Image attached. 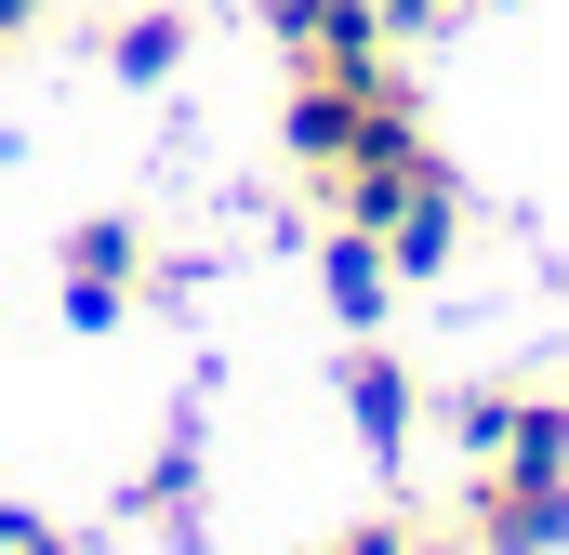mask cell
Segmentation results:
<instances>
[{"label": "cell", "mask_w": 569, "mask_h": 555, "mask_svg": "<svg viewBox=\"0 0 569 555\" xmlns=\"http://www.w3.org/2000/svg\"><path fill=\"white\" fill-rule=\"evenodd\" d=\"M557 543H569V463L490 450L463 476V555H557Z\"/></svg>", "instance_id": "cell-1"}, {"label": "cell", "mask_w": 569, "mask_h": 555, "mask_svg": "<svg viewBox=\"0 0 569 555\" xmlns=\"http://www.w3.org/2000/svg\"><path fill=\"white\" fill-rule=\"evenodd\" d=\"M266 40H279V67H318V80H385L398 67L385 0H266Z\"/></svg>", "instance_id": "cell-2"}, {"label": "cell", "mask_w": 569, "mask_h": 555, "mask_svg": "<svg viewBox=\"0 0 569 555\" xmlns=\"http://www.w3.org/2000/svg\"><path fill=\"white\" fill-rule=\"evenodd\" d=\"M53 278H67V317H80V331L133 317V304H146V225H133V212H93V225H67Z\"/></svg>", "instance_id": "cell-3"}, {"label": "cell", "mask_w": 569, "mask_h": 555, "mask_svg": "<svg viewBox=\"0 0 569 555\" xmlns=\"http://www.w3.org/2000/svg\"><path fill=\"white\" fill-rule=\"evenodd\" d=\"M331 384H345V423H358V450H371V463H398V450H411V423H425V384H411V357H385V344L358 331V357H345Z\"/></svg>", "instance_id": "cell-4"}, {"label": "cell", "mask_w": 569, "mask_h": 555, "mask_svg": "<svg viewBox=\"0 0 569 555\" xmlns=\"http://www.w3.org/2000/svg\"><path fill=\"white\" fill-rule=\"evenodd\" d=\"M463 450L490 463V450H530V463H569V397H463Z\"/></svg>", "instance_id": "cell-5"}, {"label": "cell", "mask_w": 569, "mask_h": 555, "mask_svg": "<svg viewBox=\"0 0 569 555\" xmlns=\"http://www.w3.org/2000/svg\"><path fill=\"white\" fill-rule=\"evenodd\" d=\"M186 40H199V27H186V0H146V13H120V27H107V80L159 93V80L186 67Z\"/></svg>", "instance_id": "cell-6"}, {"label": "cell", "mask_w": 569, "mask_h": 555, "mask_svg": "<svg viewBox=\"0 0 569 555\" xmlns=\"http://www.w3.org/2000/svg\"><path fill=\"white\" fill-rule=\"evenodd\" d=\"M385 304H398L385 239H371V225H331V317H345V331H385Z\"/></svg>", "instance_id": "cell-7"}, {"label": "cell", "mask_w": 569, "mask_h": 555, "mask_svg": "<svg viewBox=\"0 0 569 555\" xmlns=\"http://www.w3.org/2000/svg\"><path fill=\"white\" fill-rule=\"evenodd\" d=\"M450 239H463V199H450V185H425V199L385 225V265H398V278H437V265H450Z\"/></svg>", "instance_id": "cell-8"}, {"label": "cell", "mask_w": 569, "mask_h": 555, "mask_svg": "<svg viewBox=\"0 0 569 555\" xmlns=\"http://www.w3.org/2000/svg\"><path fill=\"white\" fill-rule=\"evenodd\" d=\"M186 490H199V450L172 436V450H159V476L133 490V516H159V529H172V516H186Z\"/></svg>", "instance_id": "cell-9"}, {"label": "cell", "mask_w": 569, "mask_h": 555, "mask_svg": "<svg viewBox=\"0 0 569 555\" xmlns=\"http://www.w3.org/2000/svg\"><path fill=\"white\" fill-rule=\"evenodd\" d=\"M318 555H425V543H411V516H358L345 543H318Z\"/></svg>", "instance_id": "cell-10"}, {"label": "cell", "mask_w": 569, "mask_h": 555, "mask_svg": "<svg viewBox=\"0 0 569 555\" xmlns=\"http://www.w3.org/2000/svg\"><path fill=\"white\" fill-rule=\"evenodd\" d=\"M463 13H477V0H385V27H398V40H437V27H463Z\"/></svg>", "instance_id": "cell-11"}, {"label": "cell", "mask_w": 569, "mask_h": 555, "mask_svg": "<svg viewBox=\"0 0 569 555\" xmlns=\"http://www.w3.org/2000/svg\"><path fill=\"white\" fill-rule=\"evenodd\" d=\"M0 555H67V543H53V529H40L27 503H0Z\"/></svg>", "instance_id": "cell-12"}, {"label": "cell", "mask_w": 569, "mask_h": 555, "mask_svg": "<svg viewBox=\"0 0 569 555\" xmlns=\"http://www.w3.org/2000/svg\"><path fill=\"white\" fill-rule=\"evenodd\" d=\"M40 13H53V0H0V40H27V27H40Z\"/></svg>", "instance_id": "cell-13"}]
</instances>
